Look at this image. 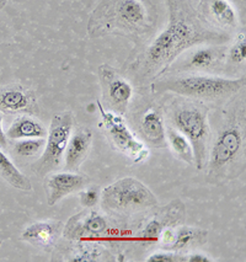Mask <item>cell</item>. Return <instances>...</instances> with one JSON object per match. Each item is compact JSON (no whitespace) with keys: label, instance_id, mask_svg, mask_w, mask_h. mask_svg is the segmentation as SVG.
<instances>
[{"label":"cell","instance_id":"cell-1","mask_svg":"<svg viewBox=\"0 0 246 262\" xmlns=\"http://www.w3.org/2000/svg\"><path fill=\"white\" fill-rule=\"evenodd\" d=\"M168 25L143 53L133 60L130 71L138 83H153L169 71L186 50L198 45H224L230 35L212 29L191 0H165Z\"/></svg>","mask_w":246,"mask_h":262},{"label":"cell","instance_id":"cell-2","mask_svg":"<svg viewBox=\"0 0 246 262\" xmlns=\"http://www.w3.org/2000/svg\"><path fill=\"white\" fill-rule=\"evenodd\" d=\"M158 10L151 0H101L90 15V38L120 36L143 45L155 31Z\"/></svg>","mask_w":246,"mask_h":262},{"label":"cell","instance_id":"cell-3","mask_svg":"<svg viewBox=\"0 0 246 262\" xmlns=\"http://www.w3.org/2000/svg\"><path fill=\"white\" fill-rule=\"evenodd\" d=\"M207 175L209 184L220 186L238 179L245 169V107H230L217 135L209 143Z\"/></svg>","mask_w":246,"mask_h":262},{"label":"cell","instance_id":"cell-4","mask_svg":"<svg viewBox=\"0 0 246 262\" xmlns=\"http://www.w3.org/2000/svg\"><path fill=\"white\" fill-rule=\"evenodd\" d=\"M245 77L223 78L213 75L160 78L150 83L151 93L175 94L196 101H218L232 99L245 88Z\"/></svg>","mask_w":246,"mask_h":262},{"label":"cell","instance_id":"cell-5","mask_svg":"<svg viewBox=\"0 0 246 262\" xmlns=\"http://www.w3.org/2000/svg\"><path fill=\"white\" fill-rule=\"evenodd\" d=\"M172 122L176 130L186 137L190 142L197 170H202L207 161L211 143L208 108L196 100H184L176 103L172 111Z\"/></svg>","mask_w":246,"mask_h":262},{"label":"cell","instance_id":"cell-6","mask_svg":"<svg viewBox=\"0 0 246 262\" xmlns=\"http://www.w3.org/2000/svg\"><path fill=\"white\" fill-rule=\"evenodd\" d=\"M101 205L114 213H137L158 206V199L143 182L122 178L101 191Z\"/></svg>","mask_w":246,"mask_h":262},{"label":"cell","instance_id":"cell-7","mask_svg":"<svg viewBox=\"0 0 246 262\" xmlns=\"http://www.w3.org/2000/svg\"><path fill=\"white\" fill-rule=\"evenodd\" d=\"M74 129V115L71 111L54 115L46 136L43 151L33 164L32 171L38 178H46L57 170L63 163V157Z\"/></svg>","mask_w":246,"mask_h":262},{"label":"cell","instance_id":"cell-8","mask_svg":"<svg viewBox=\"0 0 246 262\" xmlns=\"http://www.w3.org/2000/svg\"><path fill=\"white\" fill-rule=\"evenodd\" d=\"M102 124H104L108 137L121 153L132 159L135 164H139L149 157V149L136 136L127 126L122 115L112 112L102 105L100 100L96 101Z\"/></svg>","mask_w":246,"mask_h":262},{"label":"cell","instance_id":"cell-9","mask_svg":"<svg viewBox=\"0 0 246 262\" xmlns=\"http://www.w3.org/2000/svg\"><path fill=\"white\" fill-rule=\"evenodd\" d=\"M99 80L102 91V105L118 115H126L133 97V86L110 64L99 67Z\"/></svg>","mask_w":246,"mask_h":262},{"label":"cell","instance_id":"cell-10","mask_svg":"<svg viewBox=\"0 0 246 262\" xmlns=\"http://www.w3.org/2000/svg\"><path fill=\"white\" fill-rule=\"evenodd\" d=\"M89 184V176L83 175V173H77L74 171L52 173L46 180L44 191L47 205L50 207L57 205L64 197L74 193V192L81 191Z\"/></svg>","mask_w":246,"mask_h":262},{"label":"cell","instance_id":"cell-11","mask_svg":"<svg viewBox=\"0 0 246 262\" xmlns=\"http://www.w3.org/2000/svg\"><path fill=\"white\" fill-rule=\"evenodd\" d=\"M108 229L107 221L104 215L97 212L80 213L73 215L69 222L63 227V235L68 239H84V237L97 236L104 234Z\"/></svg>","mask_w":246,"mask_h":262},{"label":"cell","instance_id":"cell-12","mask_svg":"<svg viewBox=\"0 0 246 262\" xmlns=\"http://www.w3.org/2000/svg\"><path fill=\"white\" fill-rule=\"evenodd\" d=\"M37 107L36 96L31 90L19 84L0 86V112L23 114L33 112Z\"/></svg>","mask_w":246,"mask_h":262},{"label":"cell","instance_id":"cell-13","mask_svg":"<svg viewBox=\"0 0 246 262\" xmlns=\"http://www.w3.org/2000/svg\"><path fill=\"white\" fill-rule=\"evenodd\" d=\"M93 144V132L89 128L80 127L72 133L66 144L63 161L69 171H75L86 159Z\"/></svg>","mask_w":246,"mask_h":262},{"label":"cell","instance_id":"cell-14","mask_svg":"<svg viewBox=\"0 0 246 262\" xmlns=\"http://www.w3.org/2000/svg\"><path fill=\"white\" fill-rule=\"evenodd\" d=\"M62 231L63 224L60 222H36L24 229L21 239L38 248H51L56 244Z\"/></svg>","mask_w":246,"mask_h":262},{"label":"cell","instance_id":"cell-15","mask_svg":"<svg viewBox=\"0 0 246 262\" xmlns=\"http://www.w3.org/2000/svg\"><path fill=\"white\" fill-rule=\"evenodd\" d=\"M201 15L220 29H235L239 24L235 9L228 0H201Z\"/></svg>","mask_w":246,"mask_h":262},{"label":"cell","instance_id":"cell-16","mask_svg":"<svg viewBox=\"0 0 246 262\" xmlns=\"http://www.w3.org/2000/svg\"><path fill=\"white\" fill-rule=\"evenodd\" d=\"M142 135L153 145H162L165 142V126L162 114L156 108L149 107L144 111L141 120Z\"/></svg>","mask_w":246,"mask_h":262},{"label":"cell","instance_id":"cell-17","mask_svg":"<svg viewBox=\"0 0 246 262\" xmlns=\"http://www.w3.org/2000/svg\"><path fill=\"white\" fill-rule=\"evenodd\" d=\"M7 138L13 141L29 138H46L47 129L35 118L29 116H21L13 122L7 130Z\"/></svg>","mask_w":246,"mask_h":262},{"label":"cell","instance_id":"cell-18","mask_svg":"<svg viewBox=\"0 0 246 262\" xmlns=\"http://www.w3.org/2000/svg\"><path fill=\"white\" fill-rule=\"evenodd\" d=\"M208 231L196 227H180L175 231V237L168 246L170 251H184L194 245H201L207 242Z\"/></svg>","mask_w":246,"mask_h":262},{"label":"cell","instance_id":"cell-19","mask_svg":"<svg viewBox=\"0 0 246 262\" xmlns=\"http://www.w3.org/2000/svg\"><path fill=\"white\" fill-rule=\"evenodd\" d=\"M224 50H226L224 47H221L220 50H215L213 47L198 48L188 58L186 68L192 71H208L214 68L220 62L221 58L226 56Z\"/></svg>","mask_w":246,"mask_h":262},{"label":"cell","instance_id":"cell-20","mask_svg":"<svg viewBox=\"0 0 246 262\" xmlns=\"http://www.w3.org/2000/svg\"><path fill=\"white\" fill-rule=\"evenodd\" d=\"M0 178L20 191H32V184L26 175L17 169L16 165L7 157L0 148Z\"/></svg>","mask_w":246,"mask_h":262},{"label":"cell","instance_id":"cell-21","mask_svg":"<svg viewBox=\"0 0 246 262\" xmlns=\"http://www.w3.org/2000/svg\"><path fill=\"white\" fill-rule=\"evenodd\" d=\"M168 139L171 149L174 153L177 155L178 159L188 164V165H194V158H193V150L191 147L190 142L184 135H181L178 130L176 129H169L168 130Z\"/></svg>","mask_w":246,"mask_h":262},{"label":"cell","instance_id":"cell-22","mask_svg":"<svg viewBox=\"0 0 246 262\" xmlns=\"http://www.w3.org/2000/svg\"><path fill=\"white\" fill-rule=\"evenodd\" d=\"M46 138L19 139L14 145V153L20 158H33L41 155L44 148Z\"/></svg>","mask_w":246,"mask_h":262},{"label":"cell","instance_id":"cell-23","mask_svg":"<svg viewBox=\"0 0 246 262\" xmlns=\"http://www.w3.org/2000/svg\"><path fill=\"white\" fill-rule=\"evenodd\" d=\"M228 59L234 64H241L246 59V38L245 32H239L235 41L228 52Z\"/></svg>","mask_w":246,"mask_h":262},{"label":"cell","instance_id":"cell-24","mask_svg":"<svg viewBox=\"0 0 246 262\" xmlns=\"http://www.w3.org/2000/svg\"><path fill=\"white\" fill-rule=\"evenodd\" d=\"M168 225H169V221L166 217H164L163 221L159 218H153L149 223L145 225L144 229H143L142 239L148 240V242L158 240L160 237L162 231L165 229V228H168Z\"/></svg>","mask_w":246,"mask_h":262},{"label":"cell","instance_id":"cell-25","mask_svg":"<svg viewBox=\"0 0 246 262\" xmlns=\"http://www.w3.org/2000/svg\"><path fill=\"white\" fill-rule=\"evenodd\" d=\"M100 197H101V191L99 186L84 187L80 191V205L85 208H94L99 203Z\"/></svg>","mask_w":246,"mask_h":262},{"label":"cell","instance_id":"cell-26","mask_svg":"<svg viewBox=\"0 0 246 262\" xmlns=\"http://www.w3.org/2000/svg\"><path fill=\"white\" fill-rule=\"evenodd\" d=\"M148 262H186V257L176 251H160L151 254L147 258Z\"/></svg>","mask_w":246,"mask_h":262},{"label":"cell","instance_id":"cell-27","mask_svg":"<svg viewBox=\"0 0 246 262\" xmlns=\"http://www.w3.org/2000/svg\"><path fill=\"white\" fill-rule=\"evenodd\" d=\"M100 254L96 251V250H84V251L78 252V254L74 255V257H72V262H87V261H97L99 260Z\"/></svg>","mask_w":246,"mask_h":262},{"label":"cell","instance_id":"cell-28","mask_svg":"<svg viewBox=\"0 0 246 262\" xmlns=\"http://www.w3.org/2000/svg\"><path fill=\"white\" fill-rule=\"evenodd\" d=\"M187 262H213V258L208 257V255L202 254V252H194V254L188 255L186 257Z\"/></svg>","mask_w":246,"mask_h":262},{"label":"cell","instance_id":"cell-29","mask_svg":"<svg viewBox=\"0 0 246 262\" xmlns=\"http://www.w3.org/2000/svg\"><path fill=\"white\" fill-rule=\"evenodd\" d=\"M8 147V138L7 133L4 132V128H3V116L0 114V148L4 149Z\"/></svg>","mask_w":246,"mask_h":262},{"label":"cell","instance_id":"cell-30","mask_svg":"<svg viewBox=\"0 0 246 262\" xmlns=\"http://www.w3.org/2000/svg\"><path fill=\"white\" fill-rule=\"evenodd\" d=\"M7 4H8V0H0V11L7 7Z\"/></svg>","mask_w":246,"mask_h":262}]
</instances>
